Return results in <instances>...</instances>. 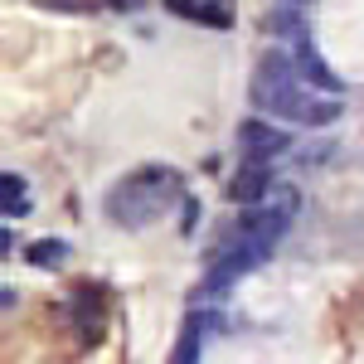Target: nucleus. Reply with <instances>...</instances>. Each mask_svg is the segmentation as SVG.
<instances>
[{
	"instance_id": "obj_1",
	"label": "nucleus",
	"mask_w": 364,
	"mask_h": 364,
	"mask_svg": "<svg viewBox=\"0 0 364 364\" xmlns=\"http://www.w3.org/2000/svg\"><path fill=\"white\" fill-rule=\"evenodd\" d=\"M301 68H296V54H267L257 63V78H252V102L262 112L291 117V122H306V127H331L340 117L336 97H311L301 92Z\"/></svg>"
},
{
	"instance_id": "obj_2",
	"label": "nucleus",
	"mask_w": 364,
	"mask_h": 364,
	"mask_svg": "<svg viewBox=\"0 0 364 364\" xmlns=\"http://www.w3.org/2000/svg\"><path fill=\"white\" fill-rule=\"evenodd\" d=\"M175 199H180V175H175V170L141 166V170H132L127 180L112 185L107 214H112V224H122V228H146V224H156L161 214H170Z\"/></svg>"
},
{
	"instance_id": "obj_3",
	"label": "nucleus",
	"mask_w": 364,
	"mask_h": 364,
	"mask_svg": "<svg viewBox=\"0 0 364 364\" xmlns=\"http://www.w3.org/2000/svg\"><path fill=\"white\" fill-rule=\"evenodd\" d=\"M238 146H243V161H248V166H267L272 156H282V151L291 146V136H287L282 127H267V122L252 117V122L238 127Z\"/></svg>"
},
{
	"instance_id": "obj_4",
	"label": "nucleus",
	"mask_w": 364,
	"mask_h": 364,
	"mask_svg": "<svg viewBox=\"0 0 364 364\" xmlns=\"http://www.w3.org/2000/svg\"><path fill=\"white\" fill-rule=\"evenodd\" d=\"M291 49H296V68H301V78H306L311 87H321V92H340V78L321 63V54H316V44H311L306 34H296Z\"/></svg>"
},
{
	"instance_id": "obj_5",
	"label": "nucleus",
	"mask_w": 364,
	"mask_h": 364,
	"mask_svg": "<svg viewBox=\"0 0 364 364\" xmlns=\"http://www.w3.org/2000/svg\"><path fill=\"white\" fill-rule=\"evenodd\" d=\"M228 199H238V204H262V199H267V170L243 166L233 180H228Z\"/></svg>"
},
{
	"instance_id": "obj_6",
	"label": "nucleus",
	"mask_w": 364,
	"mask_h": 364,
	"mask_svg": "<svg viewBox=\"0 0 364 364\" xmlns=\"http://www.w3.org/2000/svg\"><path fill=\"white\" fill-rule=\"evenodd\" d=\"M199 345H204V311H190L185 331H180L175 350H170V364H199Z\"/></svg>"
},
{
	"instance_id": "obj_7",
	"label": "nucleus",
	"mask_w": 364,
	"mask_h": 364,
	"mask_svg": "<svg viewBox=\"0 0 364 364\" xmlns=\"http://www.w3.org/2000/svg\"><path fill=\"white\" fill-rule=\"evenodd\" d=\"M34 267H58L63 257H68V248L58 243V238H44V243H29V252H25Z\"/></svg>"
},
{
	"instance_id": "obj_8",
	"label": "nucleus",
	"mask_w": 364,
	"mask_h": 364,
	"mask_svg": "<svg viewBox=\"0 0 364 364\" xmlns=\"http://www.w3.org/2000/svg\"><path fill=\"white\" fill-rule=\"evenodd\" d=\"M0 190H5V214H10V219H15V214H29L25 180H20V175H5V180H0Z\"/></svg>"
},
{
	"instance_id": "obj_9",
	"label": "nucleus",
	"mask_w": 364,
	"mask_h": 364,
	"mask_svg": "<svg viewBox=\"0 0 364 364\" xmlns=\"http://www.w3.org/2000/svg\"><path fill=\"white\" fill-rule=\"evenodd\" d=\"M166 5H170V10H180V15H195V10H199L195 0H166Z\"/></svg>"
},
{
	"instance_id": "obj_10",
	"label": "nucleus",
	"mask_w": 364,
	"mask_h": 364,
	"mask_svg": "<svg viewBox=\"0 0 364 364\" xmlns=\"http://www.w3.org/2000/svg\"><path fill=\"white\" fill-rule=\"evenodd\" d=\"M287 5H301V0H287Z\"/></svg>"
}]
</instances>
